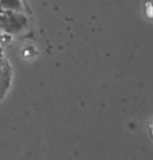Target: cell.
I'll list each match as a JSON object with an SVG mask.
<instances>
[{
    "label": "cell",
    "instance_id": "1",
    "mask_svg": "<svg viewBox=\"0 0 153 160\" xmlns=\"http://www.w3.org/2000/svg\"><path fill=\"white\" fill-rule=\"evenodd\" d=\"M28 28V18L21 12L0 13V28L11 36L19 35Z\"/></svg>",
    "mask_w": 153,
    "mask_h": 160
},
{
    "label": "cell",
    "instance_id": "2",
    "mask_svg": "<svg viewBox=\"0 0 153 160\" xmlns=\"http://www.w3.org/2000/svg\"><path fill=\"white\" fill-rule=\"evenodd\" d=\"M22 0H0V13L3 12H21L24 13Z\"/></svg>",
    "mask_w": 153,
    "mask_h": 160
},
{
    "label": "cell",
    "instance_id": "3",
    "mask_svg": "<svg viewBox=\"0 0 153 160\" xmlns=\"http://www.w3.org/2000/svg\"><path fill=\"white\" fill-rule=\"evenodd\" d=\"M12 37H13V36L5 34V32L0 28V44H4V43L10 42L12 40Z\"/></svg>",
    "mask_w": 153,
    "mask_h": 160
}]
</instances>
